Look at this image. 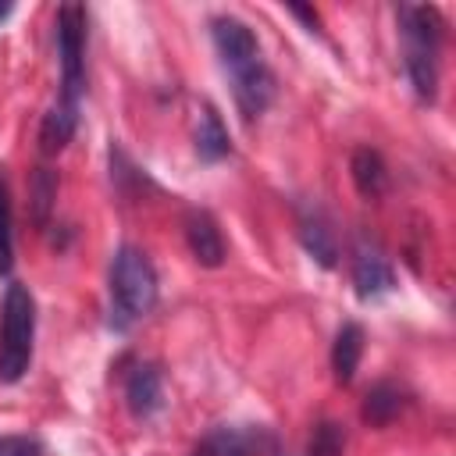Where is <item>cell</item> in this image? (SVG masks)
I'll list each match as a JSON object with an SVG mask.
<instances>
[{
	"label": "cell",
	"instance_id": "obj_18",
	"mask_svg": "<svg viewBox=\"0 0 456 456\" xmlns=\"http://www.w3.org/2000/svg\"><path fill=\"white\" fill-rule=\"evenodd\" d=\"M342 445H346V435L331 420L317 424L310 435V456H342Z\"/></svg>",
	"mask_w": 456,
	"mask_h": 456
},
{
	"label": "cell",
	"instance_id": "obj_10",
	"mask_svg": "<svg viewBox=\"0 0 456 456\" xmlns=\"http://www.w3.org/2000/svg\"><path fill=\"white\" fill-rule=\"evenodd\" d=\"M299 239L306 246V253L321 264V267H335L338 264V242H335V228L328 221V214L317 203L299 207Z\"/></svg>",
	"mask_w": 456,
	"mask_h": 456
},
{
	"label": "cell",
	"instance_id": "obj_7",
	"mask_svg": "<svg viewBox=\"0 0 456 456\" xmlns=\"http://www.w3.org/2000/svg\"><path fill=\"white\" fill-rule=\"evenodd\" d=\"M271 445V435L256 424H221L214 428L192 456H260Z\"/></svg>",
	"mask_w": 456,
	"mask_h": 456
},
{
	"label": "cell",
	"instance_id": "obj_16",
	"mask_svg": "<svg viewBox=\"0 0 456 456\" xmlns=\"http://www.w3.org/2000/svg\"><path fill=\"white\" fill-rule=\"evenodd\" d=\"M14 267V235H11V189L0 167V274L7 278Z\"/></svg>",
	"mask_w": 456,
	"mask_h": 456
},
{
	"label": "cell",
	"instance_id": "obj_14",
	"mask_svg": "<svg viewBox=\"0 0 456 456\" xmlns=\"http://www.w3.org/2000/svg\"><path fill=\"white\" fill-rule=\"evenodd\" d=\"M196 153L203 164H217L232 153V139H228V128L221 121V114L214 107H203L200 121H196Z\"/></svg>",
	"mask_w": 456,
	"mask_h": 456
},
{
	"label": "cell",
	"instance_id": "obj_1",
	"mask_svg": "<svg viewBox=\"0 0 456 456\" xmlns=\"http://www.w3.org/2000/svg\"><path fill=\"white\" fill-rule=\"evenodd\" d=\"M210 39H214L224 75L232 78V96H235L242 121H256L274 100V75L264 61V50L253 28L232 14H217L210 18Z\"/></svg>",
	"mask_w": 456,
	"mask_h": 456
},
{
	"label": "cell",
	"instance_id": "obj_12",
	"mask_svg": "<svg viewBox=\"0 0 456 456\" xmlns=\"http://www.w3.org/2000/svg\"><path fill=\"white\" fill-rule=\"evenodd\" d=\"M360 356H363V328L356 321H346L331 342V370H335V381L338 385H349L356 367H360Z\"/></svg>",
	"mask_w": 456,
	"mask_h": 456
},
{
	"label": "cell",
	"instance_id": "obj_13",
	"mask_svg": "<svg viewBox=\"0 0 456 456\" xmlns=\"http://www.w3.org/2000/svg\"><path fill=\"white\" fill-rule=\"evenodd\" d=\"M75 128H78V107L53 100V107L46 110V118H43V125H39V150H43L46 157H50V153H61V150L71 142Z\"/></svg>",
	"mask_w": 456,
	"mask_h": 456
},
{
	"label": "cell",
	"instance_id": "obj_2",
	"mask_svg": "<svg viewBox=\"0 0 456 456\" xmlns=\"http://www.w3.org/2000/svg\"><path fill=\"white\" fill-rule=\"evenodd\" d=\"M399 36H403V68L413 93L428 103L438 96V53L445 39V21L431 4H399Z\"/></svg>",
	"mask_w": 456,
	"mask_h": 456
},
{
	"label": "cell",
	"instance_id": "obj_5",
	"mask_svg": "<svg viewBox=\"0 0 456 456\" xmlns=\"http://www.w3.org/2000/svg\"><path fill=\"white\" fill-rule=\"evenodd\" d=\"M57 57H61V103L82 107L86 93V7L61 4L57 7Z\"/></svg>",
	"mask_w": 456,
	"mask_h": 456
},
{
	"label": "cell",
	"instance_id": "obj_19",
	"mask_svg": "<svg viewBox=\"0 0 456 456\" xmlns=\"http://www.w3.org/2000/svg\"><path fill=\"white\" fill-rule=\"evenodd\" d=\"M0 456H46L36 435H0Z\"/></svg>",
	"mask_w": 456,
	"mask_h": 456
},
{
	"label": "cell",
	"instance_id": "obj_21",
	"mask_svg": "<svg viewBox=\"0 0 456 456\" xmlns=\"http://www.w3.org/2000/svg\"><path fill=\"white\" fill-rule=\"evenodd\" d=\"M11 11H14V4H7V0H4V4H0V21H4Z\"/></svg>",
	"mask_w": 456,
	"mask_h": 456
},
{
	"label": "cell",
	"instance_id": "obj_9",
	"mask_svg": "<svg viewBox=\"0 0 456 456\" xmlns=\"http://www.w3.org/2000/svg\"><path fill=\"white\" fill-rule=\"evenodd\" d=\"M125 403L135 420H150L164 410V378L153 363H135L125 374Z\"/></svg>",
	"mask_w": 456,
	"mask_h": 456
},
{
	"label": "cell",
	"instance_id": "obj_4",
	"mask_svg": "<svg viewBox=\"0 0 456 456\" xmlns=\"http://www.w3.org/2000/svg\"><path fill=\"white\" fill-rule=\"evenodd\" d=\"M32 338H36V299L28 285L11 281L4 292L0 314V381L14 385L25 378L32 363Z\"/></svg>",
	"mask_w": 456,
	"mask_h": 456
},
{
	"label": "cell",
	"instance_id": "obj_11",
	"mask_svg": "<svg viewBox=\"0 0 456 456\" xmlns=\"http://www.w3.org/2000/svg\"><path fill=\"white\" fill-rule=\"evenodd\" d=\"M349 171H353V185H356V192L363 200H378L385 192V185H388V167H385L381 153L370 150V146H356L353 150Z\"/></svg>",
	"mask_w": 456,
	"mask_h": 456
},
{
	"label": "cell",
	"instance_id": "obj_15",
	"mask_svg": "<svg viewBox=\"0 0 456 456\" xmlns=\"http://www.w3.org/2000/svg\"><path fill=\"white\" fill-rule=\"evenodd\" d=\"M403 406H406V392L395 381H378L363 399V420L374 428H385L403 413Z\"/></svg>",
	"mask_w": 456,
	"mask_h": 456
},
{
	"label": "cell",
	"instance_id": "obj_20",
	"mask_svg": "<svg viewBox=\"0 0 456 456\" xmlns=\"http://www.w3.org/2000/svg\"><path fill=\"white\" fill-rule=\"evenodd\" d=\"M292 14H296V18H303L310 28L317 25V11H310V7H292Z\"/></svg>",
	"mask_w": 456,
	"mask_h": 456
},
{
	"label": "cell",
	"instance_id": "obj_8",
	"mask_svg": "<svg viewBox=\"0 0 456 456\" xmlns=\"http://www.w3.org/2000/svg\"><path fill=\"white\" fill-rule=\"evenodd\" d=\"M185 242H189V253L196 256L200 267H221L224 256H228V246H224V235L214 221L210 210H189L185 214Z\"/></svg>",
	"mask_w": 456,
	"mask_h": 456
},
{
	"label": "cell",
	"instance_id": "obj_17",
	"mask_svg": "<svg viewBox=\"0 0 456 456\" xmlns=\"http://www.w3.org/2000/svg\"><path fill=\"white\" fill-rule=\"evenodd\" d=\"M53 196H57V178H53L50 167H39L36 178H32V214H36V224H39V228H43L46 217H50Z\"/></svg>",
	"mask_w": 456,
	"mask_h": 456
},
{
	"label": "cell",
	"instance_id": "obj_6",
	"mask_svg": "<svg viewBox=\"0 0 456 456\" xmlns=\"http://www.w3.org/2000/svg\"><path fill=\"white\" fill-rule=\"evenodd\" d=\"M353 285H356L360 299H378L395 289V271H392L388 256L367 239H360L353 249Z\"/></svg>",
	"mask_w": 456,
	"mask_h": 456
},
{
	"label": "cell",
	"instance_id": "obj_3",
	"mask_svg": "<svg viewBox=\"0 0 456 456\" xmlns=\"http://www.w3.org/2000/svg\"><path fill=\"white\" fill-rule=\"evenodd\" d=\"M107 296H110V328L128 331L142 321L157 303V271L139 246H118L107 271Z\"/></svg>",
	"mask_w": 456,
	"mask_h": 456
}]
</instances>
